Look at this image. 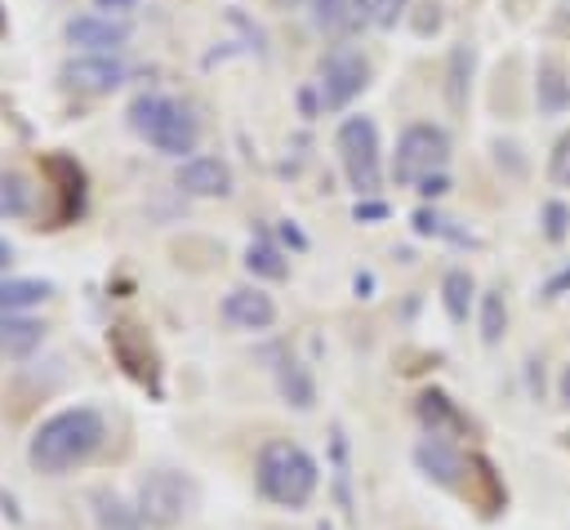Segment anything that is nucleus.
I'll use <instances>...</instances> for the list:
<instances>
[{
  "label": "nucleus",
  "instance_id": "f257e3e1",
  "mask_svg": "<svg viewBox=\"0 0 570 530\" xmlns=\"http://www.w3.org/2000/svg\"><path fill=\"white\" fill-rule=\"evenodd\" d=\"M102 436H107V423H102L98 410H89V405L58 410V414H49V419L31 432V441H27V463H31L36 472H45V477H62V472L80 468V463L102 445Z\"/></svg>",
  "mask_w": 570,
  "mask_h": 530
},
{
  "label": "nucleus",
  "instance_id": "f03ea898",
  "mask_svg": "<svg viewBox=\"0 0 570 530\" xmlns=\"http://www.w3.org/2000/svg\"><path fill=\"white\" fill-rule=\"evenodd\" d=\"M125 120H129V129H134L138 138H147L160 156L191 160V151H196V143H200V125H196V116H191L178 98L156 94V89L138 94V98L129 102Z\"/></svg>",
  "mask_w": 570,
  "mask_h": 530
},
{
  "label": "nucleus",
  "instance_id": "7ed1b4c3",
  "mask_svg": "<svg viewBox=\"0 0 570 530\" xmlns=\"http://www.w3.org/2000/svg\"><path fill=\"white\" fill-rule=\"evenodd\" d=\"M254 481L258 490L281 503V508H303L312 494H316V481H321V468L316 459L294 445V441H267L258 450V468H254Z\"/></svg>",
  "mask_w": 570,
  "mask_h": 530
},
{
  "label": "nucleus",
  "instance_id": "20e7f679",
  "mask_svg": "<svg viewBox=\"0 0 570 530\" xmlns=\"http://www.w3.org/2000/svg\"><path fill=\"white\" fill-rule=\"evenodd\" d=\"M334 151H338V165L347 174V187L365 200L379 192L383 183V143H379V125L370 116H347L338 129H334Z\"/></svg>",
  "mask_w": 570,
  "mask_h": 530
},
{
  "label": "nucleus",
  "instance_id": "39448f33",
  "mask_svg": "<svg viewBox=\"0 0 570 530\" xmlns=\"http://www.w3.org/2000/svg\"><path fill=\"white\" fill-rule=\"evenodd\" d=\"M450 165V134L432 120H414L401 129L396 151H392V178L401 187L423 183L428 174H441Z\"/></svg>",
  "mask_w": 570,
  "mask_h": 530
},
{
  "label": "nucleus",
  "instance_id": "423d86ee",
  "mask_svg": "<svg viewBox=\"0 0 570 530\" xmlns=\"http://www.w3.org/2000/svg\"><path fill=\"white\" fill-rule=\"evenodd\" d=\"M365 85H370V62H365L361 49H352V45H334V49L321 58V71H316V98H321V111H343Z\"/></svg>",
  "mask_w": 570,
  "mask_h": 530
},
{
  "label": "nucleus",
  "instance_id": "0eeeda50",
  "mask_svg": "<svg viewBox=\"0 0 570 530\" xmlns=\"http://www.w3.org/2000/svg\"><path fill=\"white\" fill-rule=\"evenodd\" d=\"M196 503V485L183 477V472H169V468H156L138 481V517L151 521V526H178Z\"/></svg>",
  "mask_w": 570,
  "mask_h": 530
},
{
  "label": "nucleus",
  "instance_id": "6e6552de",
  "mask_svg": "<svg viewBox=\"0 0 570 530\" xmlns=\"http://www.w3.org/2000/svg\"><path fill=\"white\" fill-rule=\"evenodd\" d=\"M62 85L76 94H111L125 85V62L116 53H76L62 62Z\"/></svg>",
  "mask_w": 570,
  "mask_h": 530
},
{
  "label": "nucleus",
  "instance_id": "1a4fd4ad",
  "mask_svg": "<svg viewBox=\"0 0 570 530\" xmlns=\"http://www.w3.org/2000/svg\"><path fill=\"white\" fill-rule=\"evenodd\" d=\"M62 31H67V45H76L85 53H116L129 40V22H120L111 13H76Z\"/></svg>",
  "mask_w": 570,
  "mask_h": 530
},
{
  "label": "nucleus",
  "instance_id": "9d476101",
  "mask_svg": "<svg viewBox=\"0 0 570 530\" xmlns=\"http://www.w3.org/2000/svg\"><path fill=\"white\" fill-rule=\"evenodd\" d=\"M174 183L187 192V196H200V200H214V196H232V165L223 156H191L178 165Z\"/></svg>",
  "mask_w": 570,
  "mask_h": 530
},
{
  "label": "nucleus",
  "instance_id": "9b49d317",
  "mask_svg": "<svg viewBox=\"0 0 570 530\" xmlns=\"http://www.w3.org/2000/svg\"><path fill=\"white\" fill-rule=\"evenodd\" d=\"M223 321L236 325V330H272L276 303L258 285H236V289L223 294Z\"/></svg>",
  "mask_w": 570,
  "mask_h": 530
},
{
  "label": "nucleus",
  "instance_id": "f8f14e48",
  "mask_svg": "<svg viewBox=\"0 0 570 530\" xmlns=\"http://www.w3.org/2000/svg\"><path fill=\"white\" fill-rule=\"evenodd\" d=\"M414 463H419V472H423L428 481H436V485H445V490H459V485H463V472H468V459H463L450 441H441V436L419 441V445H414Z\"/></svg>",
  "mask_w": 570,
  "mask_h": 530
},
{
  "label": "nucleus",
  "instance_id": "ddd939ff",
  "mask_svg": "<svg viewBox=\"0 0 570 530\" xmlns=\"http://www.w3.org/2000/svg\"><path fill=\"white\" fill-rule=\"evenodd\" d=\"M534 98H539V111L543 116H561L570 107V76L557 58H539L534 67Z\"/></svg>",
  "mask_w": 570,
  "mask_h": 530
},
{
  "label": "nucleus",
  "instance_id": "4468645a",
  "mask_svg": "<svg viewBox=\"0 0 570 530\" xmlns=\"http://www.w3.org/2000/svg\"><path fill=\"white\" fill-rule=\"evenodd\" d=\"M45 343V325L31 316H0V361H22Z\"/></svg>",
  "mask_w": 570,
  "mask_h": 530
},
{
  "label": "nucleus",
  "instance_id": "2eb2a0df",
  "mask_svg": "<svg viewBox=\"0 0 570 530\" xmlns=\"http://www.w3.org/2000/svg\"><path fill=\"white\" fill-rule=\"evenodd\" d=\"M53 294L49 281H36V276H4L0 281V316H22L27 307L45 303Z\"/></svg>",
  "mask_w": 570,
  "mask_h": 530
},
{
  "label": "nucleus",
  "instance_id": "dca6fc26",
  "mask_svg": "<svg viewBox=\"0 0 570 530\" xmlns=\"http://www.w3.org/2000/svg\"><path fill=\"white\" fill-rule=\"evenodd\" d=\"M472 298H476V281H472V272H468V267H450V272L441 276V307H445V316H450L454 325L468 321Z\"/></svg>",
  "mask_w": 570,
  "mask_h": 530
},
{
  "label": "nucleus",
  "instance_id": "f3484780",
  "mask_svg": "<svg viewBox=\"0 0 570 530\" xmlns=\"http://www.w3.org/2000/svg\"><path fill=\"white\" fill-rule=\"evenodd\" d=\"M472 45H454L450 49V62H445V102L450 111H463L468 107V89H472Z\"/></svg>",
  "mask_w": 570,
  "mask_h": 530
},
{
  "label": "nucleus",
  "instance_id": "a211bd4d",
  "mask_svg": "<svg viewBox=\"0 0 570 530\" xmlns=\"http://www.w3.org/2000/svg\"><path fill=\"white\" fill-rule=\"evenodd\" d=\"M419 419H423V428H428V436H450V432H459L463 428V414L454 410V401L445 396V392H423L419 396Z\"/></svg>",
  "mask_w": 570,
  "mask_h": 530
},
{
  "label": "nucleus",
  "instance_id": "6ab92c4d",
  "mask_svg": "<svg viewBox=\"0 0 570 530\" xmlns=\"http://www.w3.org/2000/svg\"><path fill=\"white\" fill-rule=\"evenodd\" d=\"M276 387H281V396L294 405V410H312L316 405V383H312V374H307V365L303 361H281L276 365Z\"/></svg>",
  "mask_w": 570,
  "mask_h": 530
},
{
  "label": "nucleus",
  "instance_id": "aec40b11",
  "mask_svg": "<svg viewBox=\"0 0 570 530\" xmlns=\"http://www.w3.org/2000/svg\"><path fill=\"white\" fill-rule=\"evenodd\" d=\"M89 503H94V521H98V530H142L138 508H125L111 490H94Z\"/></svg>",
  "mask_w": 570,
  "mask_h": 530
},
{
  "label": "nucleus",
  "instance_id": "412c9836",
  "mask_svg": "<svg viewBox=\"0 0 570 530\" xmlns=\"http://www.w3.org/2000/svg\"><path fill=\"white\" fill-rule=\"evenodd\" d=\"M476 321H481V343H485V347L503 343V334H508V298H503V289H485V294H481Z\"/></svg>",
  "mask_w": 570,
  "mask_h": 530
},
{
  "label": "nucleus",
  "instance_id": "4be33fe9",
  "mask_svg": "<svg viewBox=\"0 0 570 530\" xmlns=\"http://www.w3.org/2000/svg\"><path fill=\"white\" fill-rule=\"evenodd\" d=\"M245 267H249L254 276H263V281H285V276H289V263H285V254H281L272 241H249Z\"/></svg>",
  "mask_w": 570,
  "mask_h": 530
},
{
  "label": "nucleus",
  "instance_id": "5701e85b",
  "mask_svg": "<svg viewBox=\"0 0 570 530\" xmlns=\"http://www.w3.org/2000/svg\"><path fill=\"white\" fill-rule=\"evenodd\" d=\"M31 209V187L22 174H0V218H22Z\"/></svg>",
  "mask_w": 570,
  "mask_h": 530
},
{
  "label": "nucleus",
  "instance_id": "b1692460",
  "mask_svg": "<svg viewBox=\"0 0 570 530\" xmlns=\"http://www.w3.org/2000/svg\"><path fill=\"white\" fill-rule=\"evenodd\" d=\"M414 232H419V236H454V241H468V236L454 232L450 218H441L432 205H419V209H414Z\"/></svg>",
  "mask_w": 570,
  "mask_h": 530
},
{
  "label": "nucleus",
  "instance_id": "393cba45",
  "mask_svg": "<svg viewBox=\"0 0 570 530\" xmlns=\"http://www.w3.org/2000/svg\"><path fill=\"white\" fill-rule=\"evenodd\" d=\"M347 9H352V0H312V22L321 31H343Z\"/></svg>",
  "mask_w": 570,
  "mask_h": 530
},
{
  "label": "nucleus",
  "instance_id": "a878e982",
  "mask_svg": "<svg viewBox=\"0 0 570 530\" xmlns=\"http://www.w3.org/2000/svg\"><path fill=\"white\" fill-rule=\"evenodd\" d=\"M548 178L557 187H570V134H561L552 143V151H548Z\"/></svg>",
  "mask_w": 570,
  "mask_h": 530
},
{
  "label": "nucleus",
  "instance_id": "bb28decb",
  "mask_svg": "<svg viewBox=\"0 0 570 530\" xmlns=\"http://www.w3.org/2000/svg\"><path fill=\"white\" fill-rule=\"evenodd\" d=\"M566 232H570V205L548 200V205H543V236H548V241H561Z\"/></svg>",
  "mask_w": 570,
  "mask_h": 530
},
{
  "label": "nucleus",
  "instance_id": "cd10ccee",
  "mask_svg": "<svg viewBox=\"0 0 570 530\" xmlns=\"http://www.w3.org/2000/svg\"><path fill=\"white\" fill-rule=\"evenodd\" d=\"M370 4H374V22H379V27H396V18H401L414 0H370Z\"/></svg>",
  "mask_w": 570,
  "mask_h": 530
},
{
  "label": "nucleus",
  "instance_id": "c85d7f7f",
  "mask_svg": "<svg viewBox=\"0 0 570 530\" xmlns=\"http://www.w3.org/2000/svg\"><path fill=\"white\" fill-rule=\"evenodd\" d=\"M414 192L423 196V205H428V200H441V196L450 192V174H445V169H441V174H428L423 183H414Z\"/></svg>",
  "mask_w": 570,
  "mask_h": 530
},
{
  "label": "nucleus",
  "instance_id": "c756f323",
  "mask_svg": "<svg viewBox=\"0 0 570 530\" xmlns=\"http://www.w3.org/2000/svg\"><path fill=\"white\" fill-rule=\"evenodd\" d=\"M419 9H423V13L414 18V31H419V36L436 31V27H441V4H436V0H428V4H419Z\"/></svg>",
  "mask_w": 570,
  "mask_h": 530
},
{
  "label": "nucleus",
  "instance_id": "7c9ffc66",
  "mask_svg": "<svg viewBox=\"0 0 570 530\" xmlns=\"http://www.w3.org/2000/svg\"><path fill=\"white\" fill-rule=\"evenodd\" d=\"M352 218H356V223H379V218H387V205H383V200H370V196H365V200H356Z\"/></svg>",
  "mask_w": 570,
  "mask_h": 530
},
{
  "label": "nucleus",
  "instance_id": "2f4dec72",
  "mask_svg": "<svg viewBox=\"0 0 570 530\" xmlns=\"http://www.w3.org/2000/svg\"><path fill=\"white\" fill-rule=\"evenodd\" d=\"M570 289V263L557 272V276H548V285H543V298H561Z\"/></svg>",
  "mask_w": 570,
  "mask_h": 530
},
{
  "label": "nucleus",
  "instance_id": "473e14b6",
  "mask_svg": "<svg viewBox=\"0 0 570 530\" xmlns=\"http://www.w3.org/2000/svg\"><path fill=\"white\" fill-rule=\"evenodd\" d=\"M281 236H285V241H289L294 249H307V241H303V232H298L294 223H281Z\"/></svg>",
  "mask_w": 570,
  "mask_h": 530
},
{
  "label": "nucleus",
  "instance_id": "72a5a7b5",
  "mask_svg": "<svg viewBox=\"0 0 570 530\" xmlns=\"http://www.w3.org/2000/svg\"><path fill=\"white\" fill-rule=\"evenodd\" d=\"M557 392H561V405H570V365L561 370V379H557Z\"/></svg>",
  "mask_w": 570,
  "mask_h": 530
},
{
  "label": "nucleus",
  "instance_id": "f704fd0d",
  "mask_svg": "<svg viewBox=\"0 0 570 530\" xmlns=\"http://www.w3.org/2000/svg\"><path fill=\"white\" fill-rule=\"evenodd\" d=\"M9 263H13V245H9V241H0V272H4Z\"/></svg>",
  "mask_w": 570,
  "mask_h": 530
},
{
  "label": "nucleus",
  "instance_id": "c9c22d12",
  "mask_svg": "<svg viewBox=\"0 0 570 530\" xmlns=\"http://www.w3.org/2000/svg\"><path fill=\"white\" fill-rule=\"evenodd\" d=\"M94 4H98V9H129L134 0H94Z\"/></svg>",
  "mask_w": 570,
  "mask_h": 530
},
{
  "label": "nucleus",
  "instance_id": "e433bc0d",
  "mask_svg": "<svg viewBox=\"0 0 570 530\" xmlns=\"http://www.w3.org/2000/svg\"><path fill=\"white\" fill-rule=\"evenodd\" d=\"M276 9H294V4H303V0H272Z\"/></svg>",
  "mask_w": 570,
  "mask_h": 530
}]
</instances>
